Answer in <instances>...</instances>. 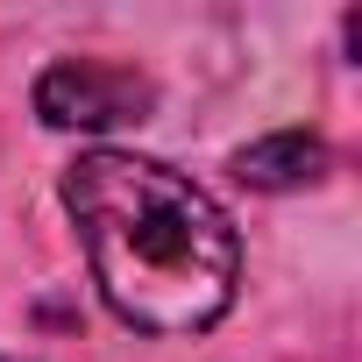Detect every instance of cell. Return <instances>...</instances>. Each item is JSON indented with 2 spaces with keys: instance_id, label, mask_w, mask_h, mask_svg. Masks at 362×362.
Returning a JSON list of instances; mask_svg holds the SVG:
<instances>
[{
  "instance_id": "cell-1",
  "label": "cell",
  "mask_w": 362,
  "mask_h": 362,
  "mask_svg": "<svg viewBox=\"0 0 362 362\" xmlns=\"http://www.w3.org/2000/svg\"><path fill=\"white\" fill-rule=\"evenodd\" d=\"M100 298L142 334H199L235 305L242 242L185 170L128 149H86L64 170Z\"/></svg>"
},
{
  "instance_id": "cell-2",
  "label": "cell",
  "mask_w": 362,
  "mask_h": 362,
  "mask_svg": "<svg viewBox=\"0 0 362 362\" xmlns=\"http://www.w3.org/2000/svg\"><path fill=\"white\" fill-rule=\"evenodd\" d=\"M156 107V86L128 64H50L36 78V114L50 128H121V121H142Z\"/></svg>"
},
{
  "instance_id": "cell-3",
  "label": "cell",
  "mask_w": 362,
  "mask_h": 362,
  "mask_svg": "<svg viewBox=\"0 0 362 362\" xmlns=\"http://www.w3.org/2000/svg\"><path fill=\"white\" fill-rule=\"evenodd\" d=\"M320 170H327V149H320V135H305V128H284V135H263V142L235 149V177H242V185H256V192L313 185Z\"/></svg>"
}]
</instances>
